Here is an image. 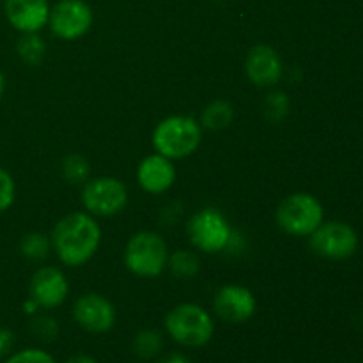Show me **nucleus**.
<instances>
[{
  "mask_svg": "<svg viewBox=\"0 0 363 363\" xmlns=\"http://www.w3.org/2000/svg\"><path fill=\"white\" fill-rule=\"evenodd\" d=\"M245 71L252 84L259 87H272L279 84L282 77V60L275 48L268 45H257L248 52Z\"/></svg>",
  "mask_w": 363,
  "mask_h": 363,
  "instance_id": "nucleus-14",
  "label": "nucleus"
},
{
  "mask_svg": "<svg viewBox=\"0 0 363 363\" xmlns=\"http://www.w3.org/2000/svg\"><path fill=\"white\" fill-rule=\"evenodd\" d=\"M30 332L39 340H53L59 335V325L48 315H35L30 321Z\"/></svg>",
  "mask_w": 363,
  "mask_h": 363,
  "instance_id": "nucleus-24",
  "label": "nucleus"
},
{
  "mask_svg": "<svg viewBox=\"0 0 363 363\" xmlns=\"http://www.w3.org/2000/svg\"><path fill=\"white\" fill-rule=\"evenodd\" d=\"M277 223L287 234L296 238L311 236L325 220L323 204L311 194H293L277 208Z\"/></svg>",
  "mask_w": 363,
  "mask_h": 363,
  "instance_id": "nucleus-5",
  "label": "nucleus"
},
{
  "mask_svg": "<svg viewBox=\"0 0 363 363\" xmlns=\"http://www.w3.org/2000/svg\"><path fill=\"white\" fill-rule=\"evenodd\" d=\"M50 247H52V241L41 233H30L21 240L20 250L21 254L27 259H32V261H41L48 255Z\"/></svg>",
  "mask_w": 363,
  "mask_h": 363,
  "instance_id": "nucleus-20",
  "label": "nucleus"
},
{
  "mask_svg": "<svg viewBox=\"0 0 363 363\" xmlns=\"http://www.w3.org/2000/svg\"><path fill=\"white\" fill-rule=\"evenodd\" d=\"M16 199V184L13 176L0 167V213H6Z\"/></svg>",
  "mask_w": 363,
  "mask_h": 363,
  "instance_id": "nucleus-25",
  "label": "nucleus"
},
{
  "mask_svg": "<svg viewBox=\"0 0 363 363\" xmlns=\"http://www.w3.org/2000/svg\"><path fill=\"white\" fill-rule=\"evenodd\" d=\"M89 174H91V167L89 162L80 155H69L67 158H64L62 162V176L64 179H67L69 183H85L89 179Z\"/></svg>",
  "mask_w": 363,
  "mask_h": 363,
  "instance_id": "nucleus-21",
  "label": "nucleus"
},
{
  "mask_svg": "<svg viewBox=\"0 0 363 363\" xmlns=\"http://www.w3.org/2000/svg\"><path fill=\"white\" fill-rule=\"evenodd\" d=\"M48 0H4V13L11 27L21 34L39 32L48 25Z\"/></svg>",
  "mask_w": 363,
  "mask_h": 363,
  "instance_id": "nucleus-13",
  "label": "nucleus"
},
{
  "mask_svg": "<svg viewBox=\"0 0 363 363\" xmlns=\"http://www.w3.org/2000/svg\"><path fill=\"white\" fill-rule=\"evenodd\" d=\"M186 233L190 243L206 254H218L223 248L229 247L233 240L229 222L223 218L222 213L213 208L195 213L188 222Z\"/></svg>",
  "mask_w": 363,
  "mask_h": 363,
  "instance_id": "nucleus-6",
  "label": "nucleus"
},
{
  "mask_svg": "<svg viewBox=\"0 0 363 363\" xmlns=\"http://www.w3.org/2000/svg\"><path fill=\"white\" fill-rule=\"evenodd\" d=\"M50 241L64 264L78 268L85 264L99 248L101 229L91 215L71 213L55 223Z\"/></svg>",
  "mask_w": 363,
  "mask_h": 363,
  "instance_id": "nucleus-1",
  "label": "nucleus"
},
{
  "mask_svg": "<svg viewBox=\"0 0 363 363\" xmlns=\"http://www.w3.org/2000/svg\"><path fill=\"white\" fill-rule=\"evenodd\" d=\"M94 14L84 0H60L50 9L48 25L57 38L74 41L91 28Z\"/></svg>",
  "mask_w": 363,
  "mask_h": 363,
  "instance_id": "nucleus-9",
  "label": "nucleus"
},
{
  "mask_svg": "<svg viewBox=\"0 0 363 363\" xmlns=\"http://www.w3.org/2000/svg\"><path fill=\"white\" fill-rule=\"evenodd\" d=\"M255 296L243 286H223L215 296V312L222 321L241 325L255 314Z\"/></svg>",
  "mask_w": 363,
  "mask_h": 363,
  "instance_id": "nucleus-11",
  "label": "nucleus"
},
{
  "mask_svg": "<svg viewBox=\"0 0 363 363\" xmlns=\"http://www.w3.org/2000/svg\"><path fill=\"white\" fill-rule=\"evenodd\" d=\"M82 202L91 215L112 216L124 209L128 190L117 177L101 176L85 183Z\"/></svg>",
  "mask_w": 363,
  "mask_h": 363,
  "instance_id": "nucleus-7",
  "label": "nucleus"
},
{
  "mask_svg": "<svg viewBox=\"0 0 363 363\" xmlns=\"http://www.w3.org/2000/svg\"><path fill=\"white\" fill-rule=\"evenodd\" d=\"M0 2H2V0H0Z\"/></svg>",
  "mask_w": 363,
  "mask_h": 363,
  "instance_id": "nucleus-31",
  "label": "nucleus"
},
{
  "mask_svg": "<svg viewBox=\"0 0 363 363\" xmlns=\"http://www.w3.org/2000/svg\"><path fill=\"white\" fill-rule=\"evenodd\" d=\"M158 363H194V362L181 353H170L167 354V357H163Z\"/></svg>",
  "mask_w": 363,
  "mask_h": 363,
  "instance_id": "nucleus-27",
  "label": "nucleus"
},
{
  "mask_svg": "<svg viewBox=\"0 0 363 363\" xmlns=\"http://www.w3.org/2000/svg\"><path fill=\"white\" fill-rule=\"evenodd\" d=\"M38 308H39V305L35 303L32 298L28 301H25V305H23V311L27 312V314H35V312H38Z\"/></svg>",
  "mask_w": 363,
  "mask_h": 363,
  "instance_id": "nucleus-29",
  "label": "nucleus"
},
{
  "mask_svg": "<svg viewBox=\"0 0 363 363\" xmlns=\"http://www.w3.org/2000/svg\"><path fill=\"white\" fill-rule=\"evenodd\" d=\"M289 98L286 92H272L264 101V116L272 123H280L289 112Z\"/></svg>",
  "mask_w": 363,
  "mask_h": 363,
  "instance_id": "nucleus-22",
  "label": "nucleus"
},
{
  "mask_svg": "<svg viewBox=\"0 0 363 363\" xmlns=\"http://www.w3.org/2000/svg\"><path fill=\"white\" fill-rule=\"evenodd\" d=\"M16 52L20 59L28 66H38L46 53V45L38 32L32 34H23L16 43Z\"/></svg>",
  "mask_w": 363,
  "mask_h": 363,
  "instance_id": "nucleus-16",
  "label": "nucleus"
},
{
  "mask_svg": "<svg viewBox=\"0 0 363 363\" xmlns=\"http://www.w3.org/2000/svg\"><path fill=\"white\" fill-rule=\"evenodd\" d=\"M202 140L201 124L188 116H172L163 119L152 133V145L158 155L181 160L194 155Z\"/></svg>",
  "mask_w": 363,
  "mask_h": 363,
  "instance_id": "nucleus-2",
  "label": "nucleus"
},
{
  "mask_svg": "<svg viewBox=\"0 0 363 363\" xmlns=\"http://www.w3.org/2000/svg\"><path fill=\"white\" fill-rule=\"evenodd\" d=\"M167 264L177 279H190L199 272V257L190 250H179L172 254Z\"/></svg>",
  "mask_w": 363,
  "mask_h": 363,
  "instance_id": "nucleus-19",
  "label": "nucleus"
},
{
  "mask_svg": "<svg viewBox=\"0 0 363 363\" xmlns=\"http://www.w3.org/2000/svg\"><path fill=\"white\" fill-rule=\"evenodd\" d=\"M4 363H57V362L48 351L39 350V347H27V350L16 351V353L6 357Z\"/></svg>",
  "mask_w": 363,
  "mask_h": 363,
  "instance_id": "nucleus-23",
  "label": "nucleus"
},
{
  "mask_svg": "<svg viewBox=\"0 0 363 363\" xmlns=\"http://www.w3.org/2000/svg\"><path fill=\"white\" fill-rule=\"evenodd\" d=\"M64 363H98V362H96V358L89 357V354H74V357L67 358Z\"/></svg>",
  "mask_w": 363,
  "mask_h": 363,
  "instance_id": "nucleus-28",
  "label": "nucleus"
},
{
  "mask_svg": "<svg viewBox=\"0 0 363 363\" xmlns=\"http://www.w3.org/2000/svg\"><path fill=\"white\" fill-rule=\"evenodd\" d=\"M311 248L321 257L342 261L357 252L358 234L344 222H323L311 234Z\"/></svg>",
  "mask_w": 363,
  "mask_h": 363,
  "instance_id": "nucleus-8",
  "label": "nucleus"
},
{
  "mask_svg": "<svg viewBox=\"0 0 363 363\" xmlns=\"http://www.w3.org/2000/svg\"><path fill=\"white\" fill-rule=\"evenodd\" d=\"M169 262L167 243L160 234L142 230L130 238L124 248V264L131 273L144 279L158 277Z\"/></svg>",
  "mask_w": 363,
  "mask_h": 363,
  "instance_id": "nucleus-4",
  "label": "nucleus"
},
{
  "mask_svg": "<svg viewBox=\"0 0 363 363\" xmlns=\"http://www.w3.org/2000/svg\"><path fill=\"white\" fill-rule=\"evenodd\" d=\"M234 119V108L230 106V103L227 101H213L211 105H208L202 112V124L204 128L213 131L223 130V128L229 126Z\"/></svg>",
  "mask_w": 363,
  "mask_h": 363,
  "instance_id": "nucleus-17",
  "label": "nucleus"
},
{
  "mask_svg": "<svg viewBox=\"0 0 363 363\" xmlns=\"http://www.w3.org/2000/svg\"><path fill=\"white\" fill-rule=\"evenodd\" d=\"M138 184L147 194L158 195L169 190L176 181V169L172 160L163 155H151L144 158L137 170Z\"/></svg>",
  "mask_w": 363,
  "mask_h": 363,
  "instance_id": "nucleus-15",
  "label": "nucleus"
},
{
  "mask_svg": "<svg viewBox=\"0 0 363 363\" xmlns=\"http://www.w3.org/2000/svg\"><path fill=\"white\" fill-rule=\"evenodd\" d=\"M73 318L85 332L106 333L116 325V308L101 294L87 293L74 303Z\"/></svg>",
  "mask_w": 363,
  "mask_h": 363,
  "instance_id": "nucleus-10",
  "label": "nucleus"
},
{
  "mask_svg": "<svg viewBox=\"0 0 363 363\" xmlns=\"http://www.w3.org/2000/svg\"><path fill=\"white\" fill-rule=\"evenodd\" d=\"M14 344V333L7 328H0V358L9 357Z\"/></svg>",
  "mask_w": 363,
  "mask_h": 363,
  "instance_id": "nucleus-26",
  "label": "nucleus"
},
{
  "mask_svg": "<svg viewBox=\"0 0 363 363\" xmlns=\"http://www.w3.org/2000/svg\"><path fill=\"white\" fill-rule=\"evenodd\" d=\"M163 350V339L156 330H142L133 339V351L137 357L144 360L158 357L160 351Z\"/></svg>",
  "mask_w": 363,
  "mask_h": 363,
  "instance_id": "nucleus-18",
  "label": "nucleus"
},
{
  "mask_svg": "<svg viewBox=\"0 0 363 363\" xmlns=\"http://www.w3.org/2000/svg\"><path fill=\"white\" fill-rule=\"evenodd\" d=\"M4 92H6V77H4V73L0 71V99H2Z\"/></svg>",
  "mask_w": 363,
  "mask_h": 363,
  "instance_id": "nucleus-30",
  "label": "nucleus"
},
{
  "mask_svg": "<svg viewBox=\"0 0 363 363\" xmlns=\"http://www.w3.org/2000/svg\"><path fill=\"white\" fill-rule=\"evenodd\" d=\"M362 363H363V362H362Z\"/></svg>",
  "mask_w": 363,
  "mask_h": 363,
  "instance_id": "nucleus-32",
  "label": "nucleus"
},
{
  "mask_svg": "<svg viewBox=\"0 0 363 363\" xmlns=\"http://www.w3.org/2000/svg\"><path fill=\"white\" fill-rule=\"evenodd\" d=\"M28 291L39 308H57L67 298L69 284L60 269L46 266V268H39L32 275Z\"/></svg>",
  "mask_w": 363,
  "mask_h": 363,
  "instance_id": "nucleus-12",
  "label": "nucleus"
},
{
  "mask_svg": "<svg viewBox=\"0 0 363 363\" xmlns=\"http://www.w3.org/2000/svg\"><path fill=\"white\" fill-rule=\"evenodd\" d=\"M165 330L181 346L202 347L213 339L215 323L201 305L181 303L167 314Z\"/></svg>",
  "mask_w": 363,
  "mask_h": 363,
  "instance_id": "nucleus-3",
  "label": "nucleus"
}]
</instances>
